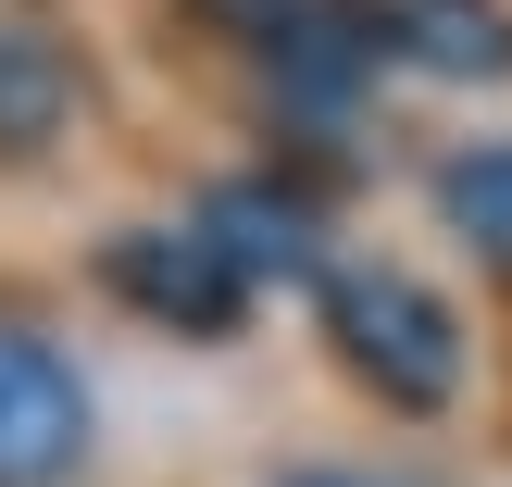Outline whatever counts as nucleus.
<instances>
[{
    "instance_id": "obj_1",
    "label": "nucleus",
    "mask_w": 512,
    "mask_h": 487,
    "mask_svg": "<svg viewBox=\"0 0 512 487\" xmlns=\"http://www.w3.org/2000/svg\"><path fill=\"white\" fill-rule=\"evenodd\" d=\"M325 338L388 413H450L463 400V313L413 263H325Z\"/></svg>"
},
{
    "instance_id": "obj_2",
    "label": "nucleus",
    "mask_w": 512,
    "mask_h": 487,
    "mask_svg": "<svg viewBox=\"0 0 512 487\" xmlns=\"http://www.w3.org/2000/svg\"><path fill=\"white\" fill-rule=\"evenodd\" d=\"M88 425H100L88 375L38 325H0V487H63L88 463Z\"/></svg>"
},
{
    "instance_id": "obj_3",
    "label": "nucleus",
    "mask_w": 512,
    "mask_h": 487,
    "mask_svg": "<svg viewBox=\"0 0 512 487\" xmlns=\"http://www.w3.org/2000/svg\"><path fill=\"white\" fill-rule=\"evenodd\" d=\"M100 288L125 300V313L175 325V338H225L238 325V263H225L200 225H125V238H100Z\"/></svg>"
},
{
    "instance_id": "obj_4",
    "label": "nucleus",
    "mask_w": 512,
    "mask_h": 487,
    "mask_svg": "<svg viewBox=\"0 0 512 487\" xmlns=\"http://www.w3.org/2000/svg\"><path fill=\"white\" fill-rule=\"evenodd\" d=\"M188 225L225 250V263H238V288H300V275L325 288V225H313V200H300V188H275V175H238V188H213Z\"/></svg>"
},
{
    "instance_id": "obj_5",
    "label": "nucleus",
    "mask_w": 512,
    "mask_h": 487,
    "mask_svg": "<svg viewBox=\"0 0 512 487\" xmlns=\"http://www.w3.org/2000/svg\"><path fill=\"white\" fill-rule=\"evenodd\" d=\"M363 38L400 50L425 75H488L500 63V13L488 0H363Z\"/></svg>"
},
{
    "instance_id": "obj_6",
    "label": "nucleus",
    "mask_w": 512,
    "mask_h": 487,
    "mask_svg": "<svg viewBox=\"0 0 512 487\" xmlns=\"http://www.w3.org/2000/svg\"><path fill=\"white\" fill-rule=\"evenodd\" d=\"M63 113H75V63H63V38H38V25H0V150L63 138Z\"/></svg>"
},
{
    "instance_id": "obj_7",
    "label": "nucleus",
    "mask_w": 512,
    "mask_h": 487,
    "mask_svg": "<svg viewBox=\"0 0 512 487\" xmlns=\"http://www.w3.org/2000/svg\"><path fill=\"white\" fill-rule=\"evenodd\" d=\"M438 213L463 225L475 250L512 275V138H488V150H450L438 163Z\"/></svg>"
},
{
    "instance_id": "obj_8",
    "label": "nucleus",
    "mask_w": 512,
    "mask_h": 487,
    "mask_svg": "<svg viewBox=\"0 0 512 487\" xmlns=\"http://www.w3.org/2000/svg\"><path fill=\"white\" fill-rule=\"evenodd\" d=\"M275 487H375V475H338V463H300V475H275Z\"/></svg>"
}]
</instances>
